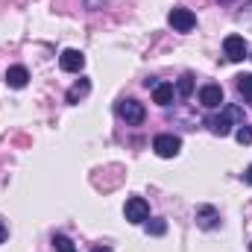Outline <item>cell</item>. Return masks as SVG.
<instances>
[{"instance_id":"8fae6325","label":"cell","mask_w":252,"mask_h":252,"mask_svg":"<svg viewBox=\"0 0 252 252\" xmlns=\"http://www.w3.org/2000/svg\"><path fill=\"white\" fill-rule=\"evenodd\" d=\"M153 103H158V106H170V103H173V85H167V82H156V85H153Z\"/></svg>"},{"instance_id":"8992f818","label":"cell","mask_w":252,"mask_h":252,"mask_svg":"<svg viewBox=\"0 0 252 252\" xmlns=\"http://www.w3.org/2000/svg\"><path fill=\"white\" fill-rule=\"evenodd\" d=\"M199 103H202L205 109H217V106L223 103V88H220V85H202V88H199Z\"/></svg>"},{"instance_id":"d6986e66","label":"cell","mask_w":252,"mask_h":252,"mask_svg":"<svg viewBox=\"0 0 252 252\" xmlns=\"http://www.w3.org/2000/svg\"><path fill=\"white\" fill-rule=\"evenodd\" d=\"M3 241H6V226L0 223V244H3Z\"/></svg>"},{"instance_id":"3957f363","label":"cell","mask_w":252,"mask_h":252,"mask_svg":"<svg viewBox=\"0 0 252 252\" xmlns=\"http://www.w3.org/2000/svg\"><path fill=\"white\" fill-rule=\"evenodd\" d=\"M124 214H126V220L129 223H144L147 217H150V205H147V199H141V196H129L126 199V205H124Z\"/></svg>"},{"instance_id":"e0dca14e","label":"cell","mask_w":252,"mask_h":252,"mask_svg":"<svg viewBox=\"0 0 252 252\" xmlns=\"http://www.w3.org/2000/svg\"><path fill=\"white\" fill-rule=\"evenodd\" d=\"M147 232L150 235H164L167 232V223L164 220H153V223H147Z\"/></svg>"},{"instance_id":"ffe728a7","label":"cell","mask_w":252,"mask_h":252,"mask_svg":"<svg viewBox=\"0 0 252 252\" xmlns=\"http://www.w3.org/2000/svg\"><path fill=\"white\" fill-rule=\"evenodd\" d=\"M91 252H112V250H109V247H94Z\"/></svg>"},{"instance_id":"5b68a950","label":"cell","mask_w":252,"mask_h":252,"mask_svg":"<svg viewBox=\"0 0 252 252\" xmlns=\"http://www.w3.org/2000/svg\"><path fill=\"white\" fill-rule=\"evenodd\" d=\"M223 50H226V56H229L232 62H244V59L250 56V47H247L244 35H226V41H223Z\"/></svg>"},{"instance_id":"7402d4cb","label":"cell","mask_w":252,"mask_h":252,"mask_svg":"<svg viewBox=\"0 0 252 252\" xmlns=\"http://www.w3.org/2000/svg\"><path fill=\"white\" fill-rule=\"evenodd\" d=\"M250 59H252V56H250Z\"/></svg>"},{"instance_id":"2e32d148","label":"cell","mask_w":252,"mask_h":252,"mask_svg":"<svg viewBox=\"0 0 252 252\" xmlns=\"http://www.w3.org/2000/svg\"><path fill=\"white\" fill-rule=\"evenodd\" d=\"M235 138H238V144H252V126L241 124V129L235 132Z\"/></svg>"},{"instance_id":"277c9868","label":"cell","mask_w":252,"mask_h":252,"mask_svg":"<svg viewBox=\"0 0 252 252\" xmlns=\"http://www.w3.org/2000/svg\"><path fill=\"white\" fill-rule=\"evenodd\" d=\"M167 24H170L176 32H190V30L196 27V15H193L190 9H173V12L167 15Z\"/></svg>"},{"instance_id":"ac0fdd59","label":"cell","mask_w":252,"mask_h":252,"mask_svg":"<svg viewBox=\"0 0 252 252\" xmlns=\"http://www.w3.org/2000/svg\"><path fill=\"white\" fill-rule=\"evenodd\" d=\"M244 179H247V182H250V185H252V164H250V167H247V173H244Z\"/></svg>"},{"instance_id":"7c38bea8","label":"cell","mask_w":252,"mask_h":252,"mask_svg":"<svg viewBox=\"0 0 252 252\" xmlns=\"http://www.w3.org/2000/svg\"><path fill=\"white\" fill-rule=\"evenodd\" d=\"M88 91H91V82L88 79H79L76 85L67 88V103H79L82 97H88Z\"/></svg>"},{"instance_id":"6da1fadb","label":"cell","mask_w":252,"mask_h":252,"mask_svg":"<svg viewBox=\"0 0 252 252\" xmlns=\"http://www.w3.org/2000/svg\"><path fill=\"white\" fill-rule=\"evenodd\" d=\"M118 115H121L129 126H141L144 118H147V112H144V106H141L138 100H121V103H118Z\"/></svg>"},{"instance_id":"5bb4252c","label":"cell","mask_w":252,"mask_h":252,"mask_svg":"<svg viewBox=\"0 0 252 252\" xmlns=\"http://www.w3.org/2000/svg\"><path fill=\"white\" fill-rule=\"evenodd\" d=\"M176 94H179V97H190V94H193V76L185 73V76L176 82Z\"/></svg>"},{"instance_id":"9a60e30c","label":"cell","mask_w":252,"mask_h":252,"mask_svg":"<svg viewBox=\"0 0 252 252\" xmlns=\"http://www.w3.org/2000/svg\"><path fill=\"white\" fill-rule=\"evenodd\" d=\"M53 247H56V252H76L73 241H70V238H64V235H56V238H53Z\"/></svg>"},{"instance_id":"44dd1931","label":"cell","mask_w":252,"mask_h":252,"mask_svg":"<svg viewBox=\"0 0 252 252\" xmlns=\"http://www.w3.org/2000/svg\"><path fill=\"white\" fill-rule=\"evenodd\" d=\"M223 3H229V0H223Z\"/></svg>"},{"instance_id":"30bf717a","label":"cell","mask_w":252,"mask_h":252,"mask_svg":"<svg viewBox=\"0 0 252 252\" xmlns=\"http://www.w3.org/2000/svg\"><path fill=\"white\" fill-rule=\"evenodd\" d=\"M205 124H208V129H211L214 135H220V138H226V135L232 132V118H229L226 112H223V115H217V118H208Z\"/></svg>"},{"instance_id":"9c48e42d","label":"cell","mask_w":252,"mask_h":252,"mask_svg":"<svg viewBox=\"0 0 252 252\" xmlns=\"http://www.w3.org/2000/svg\"><path fill=\"white\" fill-rule=\"evenodd\" d=\"M27 79H30V73H27L24 64H12V67L6 70V85H9V88H24Z\"/></svg>"},{"instance_id":"4fadbf2b","label":"cell","mask_w":252,"mask_h":252,"mask_svg":"<svg viewBox=\"0 0 252 252\" xmlns=\"http://www.w3.org/2000/svg\"><path fill=\"white\" fill-rule=\"evenodd\" d=\"M238 91H241V97L252 103V73H244V76H238Z\"/></svg>"},{"instance_id":"ba28073f","label":"cell","mask_w":252,"mask_h":252,"mask_svg":"<svg viewBox=\"0 0 252 252\" xmlns=\"http://www.w3.org/2000/svg\"><path fill=\"white\" fill-rule=\"evenodd\" d=\"M196 223H199V229H214V226L220 223L217 208H214V205H199V208H196Z\"/></svg>"},{"instance_id":"52a82bcc","label":"cell","mask_w":252,"mask_h":252,"mask_svg":"<svg viewBox=\"0 0 252 252\" xmlns=\"http://www.w3.org/2000/svg\"><path fill=\"white\" fill-rule=\"evenodd\" d=\"M59 64H62V70H67V73H79L85 67V56L79 50H64L62 56H59Z\"/></svg>"},{"instance_id":"7a4b0ae2","label":"cell","mask_w":252,"mask_h":252,"mask_svg":"<svg viewBox=\"0 0 252 252\" xmlns=\"http://www.w3.org/2000/svg\"><path fill=\"white\" fill-rule=\"evenodd\" d=\"M153 150H156V156H158V158H173V156H179L182 141H179L176 135H156Z\"/></svg>"}]
</instances>
